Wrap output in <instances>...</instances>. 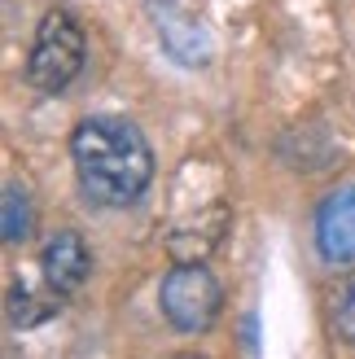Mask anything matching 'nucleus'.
I'll return each mask as SVG.
<instances>
[{"instance_id": "nucleus-6", "label": "nucleus", "mask_w": 355, "mask_h": 359, "mask_svg": "<svg viewBox=\"0 0 355 359\" xmlns=\"http://www.w3.org/2000/svg\"><path fill=\"white\" fill-rule=\"evenodd\" d=\"M40 267H44V285H48V290H58L62 298H70V294L83 290L88 272H93V255H88V245H83L79 232L62 228V232L48 237L44 255H40Z\"/></svg>"}, {"instance_id": "nucleus-10", "label": "nucleus", "mask_w": 355, "mask_h": 359, "mask_svg": "<svg viewBox=\"0 0 355 359\" xmlns=\"http://www.w3.org/2000/svg\"><path fill=\"white\" fill-rule=\"evenodd\" d=\"M333 329H338L342 342L355 346V272L338 285V294H333Z\"/></svg>"}, {"instance_id": "nucleus-8", "label": "nucleus", "mask_w": 355, "mask_h": 359, "mask_svg": "<svg viewBox=\"0 0 355 359\" xmlns=\"http://www.w3.org/2000/svg\"><path fill=\"white\" fill-rule=\"evenodd\" d=\"M0 232L5 241L18 245L31 237V197L22 184H5V210H0Z\"/></svg>"}, {"instance_id": "nucleus-9", "label": "nucleus", "mask_w": 355, "mask_h": 359, "mask_svg": "<svg viewBox=\"0 0 355 359\" xmlns=\"http://www.w3.org/2000/svg\"><path fill=\"white\" fill-rule=\"evenodd\" d=\"M40 302V294L35 290H27V285H13L9 290V320L18 329H31V325H40V320H48L58 307H35Z\"/></svg>"}, {"instance_id": "nucleus-3", "label": "nucleus", "mask_w": 355, "mask_h": 359, "mask_svg": "<svg viewBox=\"0 0 355 359\" xmlns=\"http://www.w3.org/2000/svg\"><path fill=\"white\" fill-rule=\"evenodd\" d=\"M158 302H163V316L171 320V329L206 333L210 325H215L220 307H224V290H220V280L210 276L202 263H175L163 276Z\"/></svg>"}, {"instance_id": "nucleus-7", "label": "nucleus", "mask_w": 355, "mask_h": 359, "mask_svg": "<svg viewBox=\"0 0 355 359\" xmlns=\"http://www.w3.org/2000/svg\"><path fill=\"white\" fill-rule=\"evenodd\" d=\"M224 228H228V206L215 202L206 215H198V219L180 224V228H175L171 237H167L171 259H175V263H202L210 250L224 241Z\"/></svg>"}, {"instance_id": "nucleus-5", "label": "nucleus", "mask_w": 355, "mask_h": 359, "mask_svg": "<svg viewBox=\"0 0 355 359\" xmlns=\"http://www.w3.org/2000/svg\"><path fill=\"white\" fill-rule=\"evenodd\" d=\"M316 250L325 263H355V184L333 189L316 210Z\"/></svg>"}, {"instance_id": "nucleus-2", "label": "nucleus", "mask_w": 355, "mask_h": 359, "mask_svg": "<svg viewBox=\"0 0 355 359\" xmlns=\"http://www.w3.org/2000/svg\"><path fill=\"white\" fill-rule=\"evenodd\" d=\"M83 70V31L66 9L44 13V22L35 27V44L27 57V79L35 93H62Z\"/></svg>"}, {"instance_id": "nucleus-1", "label": "nucleus", "mask_w": 355, "mask_h": 359, "mask_svg": "<svg viewBox=\"0 0 355 359\" xmlns=\"http://www.w3.org/2000/svg\"><path fill=\"white\" fill-rule=\"evenodd\" d=\"M70 163L79 189L97 206H132L154 180V149L136 123L93 114L70 132Z\"/></svg>"}, {"instance_id": "nucleus-4", "label": "nucleus", "mask_w": 355, "mask_h": 359, "mask_svg": "<svg viewBox=\"0 0 355 359\" xmlns=\"http://www.w3.org/2000/svg\"><path fill=\"white\" fill-rule=\"evenodd\" d=\"M149 18H154L158 44L167 48V57L175 66L198 70L210 62V35L193 9H185L180 0H149Z\"/></svg>"}]
</instances>
